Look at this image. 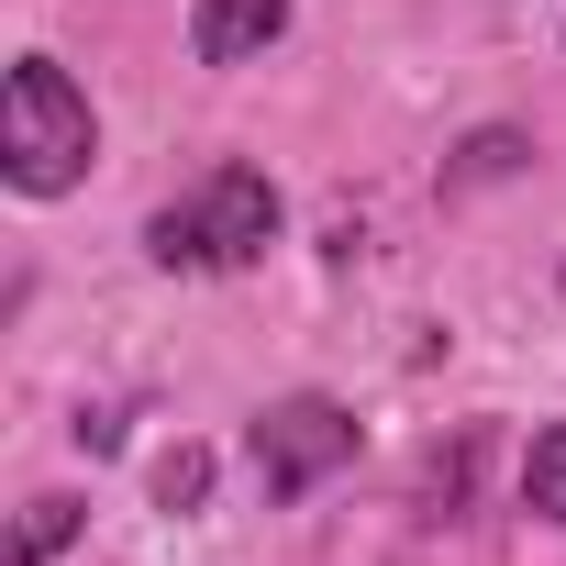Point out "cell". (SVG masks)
Here are the masks:
<instances>
[{
  "instance_id": "6da1fadb",
  "label": "cell",
  "mask_w": 566,
  "mask_h": 566,
  "mask_svg": "<svg viewBox=\"0 0 566 566\" xmlns=\"http://www.w3.org/2000/svg\"><path fill=\"white\" fill-rule=\"evenodd\" d=\"M277 222H290V211H277L266 167H211V178H189L178 200L145 211V255L167 277H244V266H266Z\"/></svg>"
},
{
  "instance_id": "7a4b0ae2",
  "label": "cell",
  "mask_w": 566,
  "mask_h": 566,
  "mask_svg": "<svg viewBox=\"0 0 566 566\" xmlns=\"http://www.w3.org/2000/svg\"><path fill=\"white\" fill-rule=\"evenodd\" d=\"M90 167H101L90 90L56 56H12V78H0V178H12L23 200H67Z\"/></svg>"
},
{
  "instance_id": "3957f363",
  "label": "cell",
  "mask_w": 566,
  "mask_h": 566,
  "mask_svg": "<svg viewBox=\"0 0 566 566\" xmlns=\"http://www.w3.org/2000/svg\"><path fill=\"white\" fill-rule=\"evenodd\" d=\"M244 455H255L266 500H312L334 467H356V411L323 400V389H290V400H266V411H255Z\"/></svg>"
},
{
  "instance_id": "277c9868",
  "label": "cell",
  "mask_w": 566,
  "mask_h": 566,
  "mask_svg": "<svg viewBox=\"0 0 566 566\" xmlns=\"http://www.w3.org/2000/svg\"><path fill=\"white\" fill-rule=\"evenodd\" d=\"M290 34V0H189V56L200 67H255Z\"/></svg>"
},
{
  "instance_id": "5b68a950",
  "label": "cell",
  "mask_w": 566,
  "mask_h": 566,
  "mask_svg": "<svg viewBox=\"0 0 566 566\" xmlns=\"http://www.w3.org/2000/svg\"><path fill=\"white\" fill-rule=\"evenodd\" d=\"M522 500H533L544 522H566V422L533 433V455H522Z\"/></svg>"
},
{
  "instance_id": "8992f818",
  "label": "cell",
  "mask_w": 566,
  "mask_h": 566,
  "mask_svg": "<svg viewBox=\"0 0 566 566\" xmlns=\"http://www.w3.org/2000/svg\"><path fill=\"white\" fill-rule=\"evenodd\" d=\"M67 533H78V500H34V511H23V533H12V566H45Z\"/></svg>"
},
{
  "instance_id": "52a82bcc",
  "label": "cell",
  "mask_w": 566,
  "mask_h": 566,
  "mask_svg": "<svg viewBox=\"0 0 566 566\" xmlns=\"http://www.w3.org/2000/svg\"><path fill=\"white\" fill-rule=\"evenodd\" d=\"M200 489H211V455H200V444H178V455L156 467V500H167V511H189Z\"/></svg>"
},
{
  "instance_id": "ba28073f",
  "label": "cell",
  "mask_w": 566,
  "mask_h": 566,
  "mask_svg": "<svg viewBox=\"0 0 566 566\" xmlns=\"http://www.w3.org/2000/svg\"><path fill=\"white\" fill-rule=\"evenodd\" d=\"M555 290H566V277H555Z\"/></svg>"
}]
</instances>
